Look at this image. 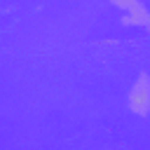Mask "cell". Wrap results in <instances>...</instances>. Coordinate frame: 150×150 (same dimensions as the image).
<instances>
[{
	"instance_id": "7a4b0ae2",
	"label": "cell",
	"mask_w": 150,
	"mask_h": 150,
	"mask_svg": "<svg viewBox=\"0 0 150 150\" xmlns=\"http://www.w3.org/2000/svg\"><path fill=\"white\" fill-rule=\"evenodd\" d=\"M129 108L136 115H148L150 112V80L148 75H141L136 84L129 91Z\"/></svg>"
},
{
	"instance_id": "6da1fadb",
	"label": "cell",
	"mask_w": 150,
	"mask_h": 150,
	"mask_svg": "<svg viewBox=\"0 0 150 150\" xmlns=\"http://www.w3.org/2000/svg\"><path fill=\"white\" fill-rule=\"evenodd\" d=\"M115 7H120L124 12V23L129 26H143L150 28V12L145 9V5L141 0H110Z\"/></svg>"
}]
</instances>
